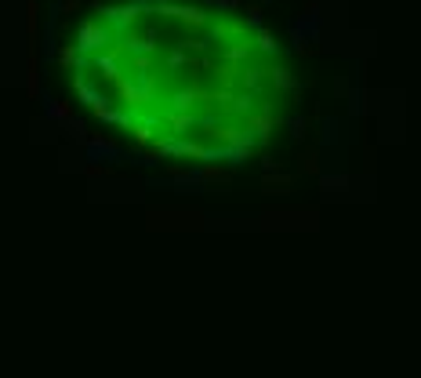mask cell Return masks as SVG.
<instances>
[{
    "instance_id": "6da1fadb",
    "label": "cell",
    "mask_w": 421,
    "mask_h": 378,
    "mask_svg": "<svg viewBox=\"0 0 421 378\" xmlns=\"http://www.w3.org/2000/svg\"><path fill=\"white\" fill-rule=\"evenodd\" d=\"M113 29H109V22L102 19V22H94V19H84L76 26V37H73V44H76V51H84V55H99V51H106V47L113 44Z\"/></svg>"
},
{
    "instance_id": "7a4b0ae2",
    "label": "cell",
    "mask_w": 421,
    "mask_h": 378,
    "mask_svg": "<svg viewBox=\"0 0 421 378\" xmlns=\"http://www.w3.org/2000/svg\"><path fill=\"white\" fill-rule=\"evenodd\" d=\"M94 11H99L102 19L109 22V29H113L117 37H127V33H131V26L142 19V11H138L135 4H124V8H106V4H94Z\"/></svg>"
},
{
    "instance_id": "3957f363",
    "label": "cell",
    "mask_w": 421,
    "mask_h": 378,
    "mask_svg": "<svg viewBox=\"0 0 421 378\" xmlns=\"http://www.w3.org/2000/svg\"><path fill=\"white\" fill-rule=\"evenodd\" d=\"M200 161L207 164H229V167H240L251 161V149L247 146H233V142H222V146H204Z\"/></svg>"
},
{
    "instance_id": "277c9868",
    "label": "cell",
    "mask_w": 421,
    "mask_h": 378,
    "mask_svg": "<svg viewBox=\"0 0 421 378\" xmlns=\"http://www.w3.org/2000/svg\"><path fill=\"white\" fill-rule=\"evenodd\" d=\"M156 153L160 156H197L200 161L204 146L200 142H189L185 135H164V138H156Z\"/></svg>"
},
{
    "instance_id": "5b68a950",
    "label": "cell",
    "mask_w": 421,
    "mask_h": 378,
    "mask_svg": "<svg viewBox=\"0 0 421 378\" xmlns=\"http://www.w3.org/2000/svg\"><path fill=\"white\" fill-rule=\"evenodd\" d=\"M149 186L178 189V193H204L207 175H204V171H185V175H174V179H149Z\"/></svg>"
},
{
    "instance_id": "8992f818",
    "label": "cell",
    "mask_w": 421,
    "mask_h": 378,
    "mask_svg": "<svg viewBox=\"0 0 421 378\" xmlns=\"http://www.w3.org/2000/svg\"><path fill=\"white\" fill-rule=\"evenodd\" d=\"M88 161H109V164H120L127 161V153L109 138H88Z\"/></svg>"
},
{
    "instance_id": "52a82bcc",
    "label": "cell",
    "mask_w": 421,
    "mask_h": 378,
    "mask_svg": "<svg viewBox=\"0 0 421 378\" xmlns=\"http://www.w3.org/2000/svg\"><path fill=\"white\" fill-rule=\"evenodd\" d=\"M153 15H174V19H182L185 26H204L207 15L200 8H185V4H174V0H160Z\"/></svg>"
},
{
    "instance_id": "ba28073f",
    "label": "cell",
    "mask_w": 421,
    "mask_h": 378,
    "mask_svg": "<svg viewBox=\"0 0 421 378\" xmlns=\"http://www.w3.org/2000/svg\"><path fill=\"white\" fill-rule=\"evenodd\" d=\"M215 135L218 142H233V146H247V149H254L258 146V135L251 131V128H233V124H215Z\"/></svg>"
},
{
    "instance_id": "9c48e42d",
    "label": "cell",
    "mask_w": 421,
    "mask_h": 378,
    "mask_svg": "<svg viewBox=\"0 0 421 378\" xmlns=\"http://www.w3.org/2000/svg\"><path fill=\"white\" fill-rule=\"evenodd\" d=\"M160 124H167L171 135H189L192 128H200V117L192 113V109H185V113H174V109H164V117H160Z\"/></svg>"
},
{
    "instance_id": "30bf717a",
    "label": "cell",
    "mask_w": 421,
    "mask_h": 378,
    "mask_svg": "<svg viewBox=\"0 0 421 378\" xmlns=\"http://www.w3.org/2000/svg\"><path fill=\"white\" fill-rule=\"evenodd\" d=\"M200 102V91L197 88H178L171 99H167V109H174V113H185V109H197Z\"/></svg>"
},
{
    "instance_id": "8fae6325",
    "label": "cell",
    "mask_w": 421,
    "mask_h": 378,
    "mask_svg": "<svg viewBox=\"0 0 421 378\" xmlns=\"http://www.w3.org/2000/svg\"><path fill=\"white\" fill-rule=\"evenodd\" d=\"M124 51H131V55H153L156 51V29H149V33H142V37H124Z\"/></svg>"
},
{
    "instance_id": "7c38bea8",
    "label": "cell",
    "mask_w": 421,
    "mask_h": 378,
    "mask_svg": "<svg viewBox=\"0 0 421 378\" xmlns=\"http://www.w3.org/2000/svg\"><path fill=\"white\" fill-rule=\"evenodd\" d=\"M73 88H76V94H80V102H88L91 109L106 102V94H102L99 88H94V84H88V81H84V76H80V73L73 76Z\"/></svg>"
},
{
    "instance_id": "4fadbf2b",
    "label": "cell",
    "mask_w": 421,
    "mask_h": 378,
    "mask_svg": "<svg viewBox=\"0 0 421 378\" xmlns=\"http://www.w3.org/2000/svg\"><path fill=\"white\" fill-rule=\"evenodd\" d=\"M94 66L102 69V76H106V81H117V76H124V69H120V58H117V55H109V51H99V55H94Z\"/></svg>"
},
{
    "instance_id": "5bb4252c",
    "label": "cell",
    "mask_w": 421,
    "mask_h": 378,
    "mask_svg": "<svg viewBox=\"0 0 421 378\" xmlns=\"http://www.w3.org/2000/svg\"><path fill=\"white\" fill-rule=\"evenodd\" d=\"M251 131L258 135V142H265L269 131H272V109L265 106L262 113H251Z\"/></svg>"
},
{
    "instance_id": "9a60e30c",
    "label": "cell",
    "mask_w": 421,
    "mask_h": 378,
    "mask_svg": "<svg viewBox=\"0 0 421 378\" xmlns=\"http://www.w3.org/2000/svg\"><path fill=\"white\" fill-rule=\"evenodd\" d=\"M44 117H47V120H55V124H62V120H69V106H62L58 99L44 94Z\"/></svg>"
},
{
    "instance_id": "2e32d148",
    "label": "cell",
    "mask_w": 421,
    "mask_h": 378,
    "mask_svg": "<svg viewBox=\"0 0 421 378\" xmlns=\"http://www.w3.org/2000/svg\"><path fill=\"white\" fill-rule=\"evenodd\" d=\"M251 47H254V44H247V40H236V44H229V47H225V62H233V66H240V62H244V58L251 55Z\"/></svg>"
},
{
    "instance_id": "e0dca14e",
    "label": "cell",
    "mask_w": 421,
    "mask_h": 378,
    "mask_svg": "<svg viewBox=\"0 0 421 378\" xmlns=\"http://www.w3.org/2000/svg\"><path fill=\"white\" fill-rule=\"evenodd\" d=\"M189 55H185V44H178V47H171V51H167V73H178V69H182V66H189Z\"/></svg>"
},
{
    "instance_id": "ac0fdd59",
    "label": "cell",
    "mask_w": 421,
    "mask_h": 378,
    "mask_svg": "<svg viewBox=\"0 0 421 378\" xmlns=\"http://www.w3.org/2000/svg\"><path fill=\"white\" fill-rule=\"evenodd\" d=\"M265 73H269V69H258V66H247V69H244V76H240V81H244V88H247V91H258V88L265 84Z\"/></svg>"
},
{
    "instance_id": "d6986e66",
    "label": "cell",
    "mask_w": 421,
    "mask_h": 378,
    "mask_svg": "<svg viewBox=\"0 0 421 378\" xmlns=\"http://www.w3.org/2000/svg\"><path fill=\"white\" fill-rule=\"evenodd\" d=\"M62 131H66V138H69V142H84V138H88L84 120H73V117H69V120H62Z\"/></svg>"
},
{
    "instance_id": "ffe728a7",
    "label": "cell",
    "mask_w": 421,
    "mask_h": 378,
    "mask_svg": "<svg viewBox=\"0 0 421 378\" xmlns=\"http://www.w3.org/2000/svg\"><path fill=\"white\" fill-rule=\"evenodd\" d=\"M269 73H272V84H276L280 91H298V81L287 69H269Z\"/></svg>"
},
{
    "instance_id": "44dd1931",
    "label": "cell",
    "mask_w": 421,
    "mask_h": 378,
    "mask_svg": "<svg viewBox=\"0 0 421 378\" xmlns=\"http://www.w3.org/2000/svg\"><path fill=\"white\" fill-rule=\"evenodd\" d=\"M254 47H258V51H262V55H276V40H272V37L265 33V29H258V37H254Z\"/></svg>"
},
{
    "instance_id": "7402d4cb",
    "label": "cell",
    "mask_w": 421,
    "mask_h": 378,
    "mask_svg": "<svg viewBox=\"0 0 421 378\" xmlns=\"http://www.w3.org/2000/svg\"><path fill=\"white\" fill-rule=\"evenodd\" d=\"M229 109H236V113H251V109H254V99H251V94H236Z\"/></svg>"
},
{
    "instance_id": "603a6c76",
    "label": "cell",
    "mask_w": 421,
    "mask_h": 378,
    "mask_svg": "<svg viewBox=\"0 0 421 378\" xmlns=\"http://www.w3.org/2000/svg\"><path fill=\"white\" fill-rule=\"evenodd\" d=\"M207 8L210 11H236L240 4H236V0H207Z\"/></svg>"
},
{
    "instance_id": "cb8c5ba5",
    "label": "cell",
    "mask_w": 421,
    "mask_h": 378,
    "mask_svg": "<svg viewBox=\"0 0 421 378\" xmlns=\"http://www.w3.org/2000/svg\"><path fill=\"white\" fill-rule=\"evenodd\" d=\"M287 128H290V135H295V138H302V135H305V120H302V117H290Z\"/></svg>"
},
{
    "instance_id": "d4e9b609",
    "label": "cell",
    "mask_w": 421,
    "mask_h": 378,
    "mask_svg": "<svg viewBox=\"0 0 421 378\" xmlns=\"http://www.w3.org/2000/svg\"><path fill=\"white\" fill-rule=\"evenodd\" d=\"M247 26L251 29H262V11H258V8H247Z\"/></svg>"
},
{
    "instance_id": "484cf974",
    "label": "cell",
    "mask_w": 421,
    "mask_h": 378,
    "mask_svg": "<svg viewBox=\"0 0 421 378\" xmlns=\"http://www.w3.org/2000/svg\"><path fill=\"white\" fill-rule=\"evenodd\" d=\"M265 186H283V189H287L290 179H287V175H265Z\"/></svg>"
}]
</instances>
